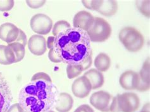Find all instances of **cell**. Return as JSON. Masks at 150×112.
<instances>
[{
    "label": "cell",
    "instance_id": "30bf717a",
    "mask_svg": "<svg viewBox=\"0 0 150 112\" xmlns=\"http://www.w3.org/2000/svg\"><path fill=\"white\" fill-rule=\"evenodd\" d=\"M94 20V17L86 11H79L74 16L73 20L74 27L81 29L85 32L91 28Z\"/></svg>",
    "mask_w": 150,
    "mask_h": 112
},
{
    "label": "cell",
    "instance_id": "ba28073f",
    "mask_svg": "<svg viewBox=\"0 0 150 112\" xmlns=\"http://www.w3.org/2000/svg\"><path fill=\"white\" fill-rule=\"evenodd\" d=\"M13 101V96L7 81L0 72V112H6Z\"/></svg>",
    "mask_w": 150,
    "mask_h": 112
},
{
    "label": "cell",
    "instance_id": "277c9868",
    "mask_svg": "<svg viewBox=\"0 0 150 112\" xmlns=\"http://www.w3.org/2000/svg\"><path fill=\"white\" fill-rule=\"evenodd\" d=\"M112 32V27L108 22L100 17H94L93 25L87 33L91 42H103L108 39Z\"/></svg>",
    "mask_w": 150,
    "mask_h": 112
},
{
    "label": "cell",
    "instance_id": "8992f818",
    "mask_svg": "<svg viewBox=\"0 0 150 112\" xmlns=\"http://www.w3.org/2000/svg\"><path fill=\"white\" fill-rule=\"evenodd\" d=\"M117 98L118 106L122 112H135L139 109L140 99L134 93H124L117 95Z\"/></svg>",
    "mask_w": 150,
    "mask_h": 112
},
{
    "label": "cell",
    "instance_id": "2e32d148",
    "mask_svg": "<svg viewBox=\"0 0 150 112\" xmlns=\"http://www.w3.org/2000/svg\"><path fill=\"white\" fill-rule=\"evenodd\" d=\"M84 76L89 80L92 86V90H96L101 88L105 83V78L103 73L96 69H90L84 73Z\"/></svg>",
    "mask_w": 150,
    "mask_h": 112
},
{
    "label": "cell",
    "instance_id": "603a6c76",
    "mask_svg": "<svg viewBox=\"0 0 150 112\" xmlns=\"http://www.w3.org/2000/svg\"><path fill=\"white\" fill-rule=\"evenodd\" d=\"M149 1H137L136 6L140 12L148 18L149 17Z\"/></svg>",
    "mask_w": 150,
    "mask_h": 112
},
{
    "label": "cell",
    "instance_id": "1f68e13d",
    "mask_svg": "<svg viewBox=\"0 0 150 112\" xmlns=\"http://www.w3.org/2000/svg\"><path fill=\"white\" fill-rule=\"evenodd\" d=\"M74 112H94V110L88 105H82L77 107Z\"/></svg>",
    "mask_w": 150,
    "mask_h": 112
},
{
    "label": "cell",
    "instance_id": "7c38bea8",
    "mask_svg": "<svg viewBox=\"0 0 150 112\" xmlns=\"http://www.w3.org/2000/svg\"><path fill=\"white\" fill-rule=\"evenodd\" d=\"M119 83L121 87L125 90L131 91L137 90L139 84L138 72L132 70L124 72L120 76Z\"/></svg>",
    "mask_w": 150,
    "mask_h": 112
},
{
    "label": "cell",
    "instance_id": "7402d4cb",
    "mask_svg": "<svg viewBox=\"0 0 150 112\" xmlns=\"http://www.w3.org/2000/svg\"><path fill=\"white\" fill-rule=\"evenodd\" d=\"M71 28V26L69 22L65 20L58 21L55 23L53 27L52 33L54 37H56L59 33L64 32V31Z\"/></svg>",
    "mask_w": 150,
    "mask_h": 112
},
{
    "label": "cell",
    "instance_id": "6da1fadb",
    "mask_svg": "<svg viewBox=\"0 0 150 112\" xmlns=\"http://www.w3.org/2000/svg\"><path fill=\"white\" fill-rule=\"evenodd\" d=\"M53 49L63 63L70 65L82 64L93 55L91 41L88 33L75 27L54 37Z\"/></svg>",
    "mask_w": 150,
    "mask_h": 112
},
{
    "label": "cell",
    "instance_id": "44dd1931",
    "mask_svg": "<svg viewBox=\"0 0 150 112\" xmlns=\"http://www.w3.org/2000/svg\"><path fill=\"white\" fill-rule=\"evenodd\" d=\"M84 71V67L81 64L76 65L68 64L67 67V74L69 79H73L79 76Z\"/></svg>",
    "mask_w": 150,
    "mask_h": 112
},
{
    "label": "cell",
    "instance_id": "8fae6325",
    "mask_svg": "<svg viewBox=\"0 0 150 112\" xmlns=\"http://www.w3.org/2000/svg\"><path fill=\"white\" fill-rule=\"evenodd\" d=\"M30 52L35 56H42L47 51L46 38L40 35H33L27 42Z\"/></svg>",
    "mask_w": 150,
    "mask_h": 112
},
{
    "label": "cell",
    "instance_id": "4dcf8cb0",
    "mask_svg": "<svg viewBox=\"0 0 150 112\" xmlns=\"http://www.w3.org/2000/svg\"><path fill=\"white\" fill-rule=\"evenodd\" d=\"M110 111L111 112H122L119 109V107L118 106L117 96H115V97H113L112 103L110 105Z\"/></svg>",
    "mask_w": 150,
    "mask_h": 112
},
{
    "label": "cell",
    "instance_id": "ffe728a7",
    "mask_svg": "<svg viewBox=\"0 0 150 112\" xmlns=\"http://www.w3.org/2000/svg\"><path fill=\"white\" fill-rule=\"evenodd\" d=\"M8 45L10 47H11V48L13 50V51L15 54V58H16V63L21 62L25 56V46L18 42H13V43Z\"/></svg>",
    "mask_w": 150,
    "mask_h": 112
},
{
    "label": "cell",
    "instance_id": "d4e9b609",
    "mask_svg": "<svg viewBox=\"0 0 150 112\" xmlns=\"http://www.w3.org/2000/svg\"><path fill=\"white\" fill-rule=\"evenodd\" d=\"M15 2L13 0L8 1H0V11H8L13 8Z\"/></svg>",
    "mask_w": 150,
    "mask_h": 112
},
{
    "label": "cell",
    "instance_id": "f1b7e54d",
    "mask_svg": "<svg viewBox=\"0 0 150 112\" xmlns=\"http://www.w3.org/2000/svg\"><path fill=\"white\" fill-rule=\"evenodd\" d=\"M6 112H27L21 106L19 103H15L11 105Z\"/></svg>",
    "mask_w": 150,
    "mask_h": 112
},
{
    "label": "cell",
    "instance_id": "f546056e",
    "mask_svg": "<svg viewBox=\"0 0 150 112\" xmlns=\"http://www.w3.org/2000/svg\"><path fill=\"white\" fill-rule=\"evenodd\" d=\"M15 42H20V43H21L22 44H23V45L25 46L27 45V36L25 33L23 32V31L21 29H20V32H19V35L17 38V40Z\"/></svg>",
    "mask_w": 150,
    "mask_h": 112
},
{
    "label": "cell",
    "instance_id": "5bb4252c",
    "mask_svg": "<svg viewBox=\"0 0 150 112\" xmlns=\"http://www.w3.org/2000/svg\"><path fill=\"white\" fill-rule=\"evenodd\" d=\"M149 68V58L148 57V59L146 60L144 63L141 71L138 73V75H139V84H138L136 90L141 92H145L149 90L150 86Z\"/></svg>",
    "mask_w": 150,
    "mask_h": 112
},
{
    "label": "cell",
    "instance_id": "ac0fdd59",
    "mask_svg": "<svg viewBox=\"0 0 150 112\" xmlns=\"http://www.w3.org/2000/svg\"><path fill=\"white\" fill-rule=\"evenodd\" d=\"M118 10V3L116 1H101L96 11L105 17H112Z\"/></svg>",
    "mask_w": 150,
    "mask_h": 112
},
{
    "label": "cell",
    "instance_id": "5b68a950",
    "mask_svg": "<svg viewBox=\"0 0 150 112\" xmlns=\"http://www.w3.org/2000/svg\"><path fill=\"white\" fill-rule=\"evenodd\" d=\"M30 26L33 32L38 35H47L53 28V21L48 15L38 13L31 18Z\"/></svg>",
    "mask_w": 150,
    "mask_h": 112
},
{
    "label": "cell",
    "instance_id": "836d02e7",
    "mask_svg": "<svg viewBox=\"0 0 150 112\" xmlns=\"http://www.w3.org/2000/svg\"><path fill=\"white\" fill-rule=\"evenodd\" d=\"M140 112H149V103L146 104Z\"/></svg>",
    "mask_w": 150,
    "mask_h": 112
},
{
    "label": "cell",
    "instance_id": "83f0119b",
    "mask_svg": "<svg viewBox=\"0 0 150 112\" xmlns=\"http://www.w3.org/2000/svg\"><path fill=\"white\" fill-rule=\"evenodd\" d=\"M48 57L49 59L54 63H60L62 62V60L57 55V54L54 52L53 48L50 49V51L48 53Z\"/></svg>",
    "mask_w": 150,
    "mask_h": 112
},
{
    "label": "cell",
    "instance_id": "e575fe53",
    "mask_svg": "<svg viewBox=\"0 0 150 112\" xmlns=\"http://www.w3.org/2000/svg\"><path fill=\"white\" fill-rule=\"evenodd\" d=\"M47 112H54L53 111H47Z\"/></svg>",
    "mask_w": 150,
    "mask_h": 112
},
{
    "label": "cell",
    "instance_id": "cb8c5ba5",
    "mask_svg": "<svg viewBox=\"0 0 150 112\" xmlns=\"http://www.w3.org/2000/svg\"><path fill=\"white\" fill-rule=\"evenodd\" d=\"M101 1H82L83 5L89 10L96 11L99 8Z\"/></svg>",
    "mask_w": 150,
    "mask_h": 112
},
{
    "label": "cell",
    "instance_id": "e0dca14e",
    "mask_svg": "<svg viewBox=\"0 0 150 112\" xmlns=\"http://www.w3.org/2000/svg\"><path fill=\"white\" fill-rule=\"evenodd\" d=\"M16 63V58L11 47L0 45V64L2 65H10Z\"/></svg>",
    "mask_w": 150,
    "mask_h": 112
},
{
    "label": "cell",
    "instance_id": "4316f807",
    "mask_svg": "<svg viewBox=\"0 0 150 112\" xmlns=\"http://www.w3.org/2000/svg\"><path fill=\"white\" fill-rule=\"evenodd\" d=\"M38 79H45V80L50 81H52V80H51L50 76L42 72L36 73V74H35L32 77V78H31V81L38 80Z\"/></svg>",
    "mask_w": 150,
    "mask_h": 112
},
{
    "label": "cell",
    "instance_id": "d6a6232c",
    "mask_svg": "<svg viewBox=\"0 0 150 112\" xmlns=\"http://www.w3.org/2000/svg\"><path fill=\"white\" fill-rule=\"evenodd\" d=\"M92 63H93L92 55H91L88 59L81 64L84 67V71H86L88 69H89L91 67V65H92Z\"/></svg>",
    "mask_w": 150,
    "mask_h": 112
},
{
    "label": "cell",
    "instance_id": "d6986e66",
    "mask_svg": "<svg viewBox=\"0 0 150 112\" xmlns=\"http://www.w3.org/2000/svg\"><path fill=\"white\" fill-rule=\"evenodd\" d=\"M94 64L98 71L106 72L111 65V59L106 54L102 52L96 57Z\"/></svg>",
    "mask_w": 150,
    "mask_h": 112
},
{
    "label": "cell",
    "instance_id": "9a60e30c",
    "mask_svg": "<svg viewBox=\"0 0 150 112\" xmlns=\"http://www.w3.org/2000/svg\"><path fill=\"white\" fill-rule=\"evenodd\" d=\"M73 104L72 96L67 93H61L57 96L54 106L58 112H69L72 109Z\"/></svg>",
    "mask_w": 150,
    "mask_h": 112
},
{
    "label": "cell",
    "instance_id": "4fadbf2b",
    "mask_svg": "<svg viewBox=\"0 0 150 112\" xmlns=\"http://www.w3.org/2000/svg\"><path fill=\"white\" fill-rule=\"evenodd\" d=\"M20 29L11 23H5L0 26V39L8 44L15 42L19 35Z\"/></svg>",
    "mask_w": 150,
    "mask_h": 112
},
{
    "label": "cell",
    "instance_id": "484cf974",
    "mask_svg": "<svg viewBox=\"0 0 150 112\" xmlns=\"http://www.w3.org/2000/svg\"><path fill=\"white\" fill-rule=\"evenodd\" d=\"M46 2V1L45 0H43V1H29V0H27L26 1L27 5L33 9H37L42 7Z\"/></svg>",
    "mask_w": 150,
    "mask_h": 112
},
{
    "label": "cell",
    "instance_id": "3957f363",
    "mask_svg": "<svg viewBox=\"0 0 150 112\" xmlns=\"http://www.w3.org/2000/svg\"><path fill=\"white\" fill-rule=\"evenodd\" d=\"M118 38L125 48L131 52L139 51L144 44L143 35L132 26H126L122 29L118 34Z\"/></svg>",
    "mask_w": 150,
    "mask_h": 112
},
{
    "label": "cell",
    "instance_id": "9c48e42d",
    "mask_svg": "<svg viewBox=\"0 0 150 112\" xmlns=\"http://www.w3.org/2000/svg\"><path fill=\"white\" fill-rule=\"evenodd\" d=\"M92 90V86L89 80L85 76L77 78L72 85V91L75 96L79 98H84Z\"/></svg>",
    "mask_w": 150,
    "mask_h": 112
},
{
    "label": "cell",
    "instance_id": "52a82bcc",
    "mask_svg": "<svg viewBox=\"0 0 150 112\" xmlns=\"http://www.w3.org/2000/svg\"><path fill=\"white\" fill-rule=\"evenodd\" d=\"M112 99L113 96L109 93L99 91L91 95L89 102L93 107L101 112H110V108Z\"/></svg>",
    "mask_w": 150,
    "mask_h": 112
},
{
    "label": "cell",
    "instance_id": "7a4b0ae2",
    "mask_svg": "<svg viewBox=\"0 0 150 112\" xmlns=\"http://www.w3.org/2000/svg\"><path fill=\"white\" fill-rule=\"evenodd\" d=\"M58 90L50 81H30L18 93V103L27 112H47L54 106Z\"/></svg>",
    "mask_w": 150,
    "mask_h": 112
}]
</instances>
